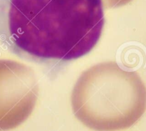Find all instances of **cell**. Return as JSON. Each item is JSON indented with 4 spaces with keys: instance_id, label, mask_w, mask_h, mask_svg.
<instances>
[{
    "instance_id": "obj_2",
    "label": "cell",
    "mask_w": 146,
    "mask_h": 131,
    "mask_svg": "<svg viewBox=\"0 0 146 131\" xmlns=\"http://www.w3.org/2000/svg\"><path fill=\"white\" fill-rule=\"evenodd\" d=\"M75 116L96 131H117L136 123L146 110V87L138 73L113 61L82 73L71 95Z\"/></svg>"
},
{
    "instance_id": "obj_3",
    "label": "cell",
    "mask_w": 146,
    "mask_h": 131,
    "mask_svg": "<svg viewBox=\"0 0 146 131\" xmlns=\"http://www.w3.org/2000/svg\"><path fill=\"white\" fill-rule=\"evenodd\" d=\"M38 85L32 68L9 59H0V131L17 128L35 108Z\"/></svg>"
},
{
    "instance_id": "obj_1",
    "label": "cell",
    "mask_w": 146,
    "mask_h": 131,
    "mask_svg": "<svg viewBox=\"0 0 146 131\" xmlns=\"http://www.w3.org/2000/svg\"><path fill=\"white\" fill-rule=\"evenodd\" d=\"M103 0H0V41L31 62L61 65L86 55L104 26Z\"/></svg>"
}]
</instances>
